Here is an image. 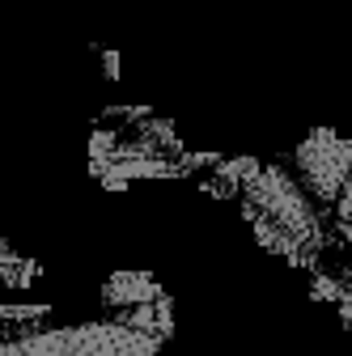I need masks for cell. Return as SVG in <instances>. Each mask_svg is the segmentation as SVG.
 Masks as SVG:
<instances>
[{"instance_id": "obj_1", "label": "cell", "mask_w": 352, "mask_h": 356, "mask_svg": "<svg viewBox=\"0 0 352 356\" xmlns=\"http://www.w3.org/2000/svg\"><path fill=\"white\" fill-rule=\"evenodd\" d=\"M187 145L174 123L145 106H115L90 136V174L106 191H123L136 178H183Z\"/></svg>"}, {"instance_id": "obj_2", "label": "cell", "mask_w": 352, "mask_h": 356, "mask_svg": "<svg viewBox=\"0 0 352 356\" xmlns=\"http://www.w3.org/2000/svg\"><path fill=\"white\" fill-rule=\"evenodd\" d=\"M242 208H255L268 220H276L280 229H289L293 238H301L314 254L327 246V225H323V212L314 208V200L305 195V187L280 165H259L250 174V183L238 195Z\"/></svg>"}, {"instance_id": "obj_3", "label": "cell", "mask_w": 352, "mask_h": 356, "mask_svg": "<svg viewBox=\"0 0 352 356\" xmlns=\"http://www.w3.org/2000/svg\"><path fill=\"white\" fill-rule=\"evenodd\" d=\"M157 348H161L157 335H145L119 318H106V323L60 327V331H30L9 352H30V356H153Z\"/></svg>"}, {"instance_id": "obj_4", "label": "cell", "mask_w": 352, "mask_h": 356, "mask_svg": "<svg viewBox=\"0 0 352 356\" xmlns=\"http://www.w3.org/2000/svg\"><path fill=\"white\" fill-rule=\"evenodd\" d=\"M293 161L305 178V191L323 208H335V200L348 183V170H352V140L331 131V127H314V131H305V140L297 145Z\"/></svg>"}, {"instance_id": "obj_5", "label": "cell", "mask_w": 352, "mask_h": 356, "mask_svg": "<svg viewBox=\"0 0 352 356\" xmlns=\"http://www.w3.org/2000/svg\"><path fill=\"white\" fill-rule=\"evenodd\" d=\"M157 297H166V289L153 272H115L111 280H102V305L111 314H123V309L157 301Z\"/></svg>"}, {"instance_id": "obj_6", "label": "cell", "mask_w": 352, "mask_h": 356, "mask_svg": "<svg viewBox=\"0 0 352 356\" xmlns=\"http://www.w3.org/2000/svg\"><path fill=\"white\" fill-rule=\"evenodd\" d=\"M111 318H119V323H127V327H136V331H145V335H157L161 343L174 335V301H170V293L166 297H157V301H145V305H131V309H123V314H111Z\"/></svg>"}, {"instance_id": "obj_7", "label": "cell", "mask_w": 352, "mask_h": 356, "mask_svg": "<svg viewBox=\"0 0 352 356\" xmlns=\"http://www.w3.org/2000/svg\"><path fill=\"white\" fill-rule=\"evenodd\" d=\"M310 297L331 301L339 309V323L352 327V272H327V267H310Z\"/></svg>"}, {"instance_id": "obj_8", "label": "cell", "mask_w": 352, "mask_h": 356, "mask_svg": "<svg viewBox=\"0 0 352 356\" xmlns=\"http://www.w3.org/2000/svg\"><path fill=\"white\" fill-rule=\"evenodd\" d=\"M38 276H42V263L0 238V289H30Z\"/></svg>"}, {"instance_id": "obj_9", "label": "cell", "mask_w": 352, "mask_h": 356, "mask_svg": "<svg viewBox=\"0 0 352 356\" xmlns=\"http://www.w3.org/2000/svg\"><path fill=\"white\" fill-rule=\"evenodd\" d=\"M331 212H335V225H352V170H348V183H344V191H339Z\"/></svg>"}, {"instance_id": "obj_10", "label": "cell", "mask_w": 352, "mask_h": 356, "mask_svg": "<svg viewBox=\"0 0 352 356\" xmlns=\"http://www.w3.org/2000/svg\"><path fill=\"white\" fill-rule=\"evenodd\" d=\"M102 64H106V72H111V81H115V76H119V56H115V51H106V56H102Z\"/></svg>"}, {"instance_id": "obj_11", "label": "cell", "mask_w": 352, "mask_h": 356, "mask_svg": "<svg viewBox=\"0 0 352 356\" xmlns=\"http://www.w3.org/2000/svg\"><path fill=\"white\" fill-rule=\"evenodd\" d=\"M335 238H339V242H348V246H352V225H335Z\"/></svg>"}]
</instances>
